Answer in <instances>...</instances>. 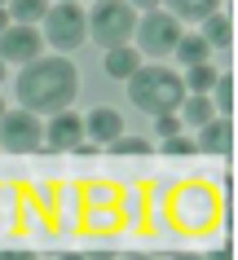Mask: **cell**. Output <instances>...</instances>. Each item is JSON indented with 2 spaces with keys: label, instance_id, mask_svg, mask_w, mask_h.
<instances>
[{
  "label": "cell",
  "instance_id": "cell-1",
  "mask_svg": "<svg viewBox=\"0 0 238 260\" xmlns=\"http://www.w3.org/2000/svg\"><path fill=\"white\" fill-rule=\"evenodd\" d=\"M80 93V71L66 57H31L18 75V102L36 115H57Z\"/></svg>",
  "mask_w": 238,
  "mask_h": 260
},
{
  "label": "cell",
  "instance_id": "cell-2",
  "mask_svg": "<svg viewBox=\"0 0 238 260\" xmlns=\"http://www.w3.org/2000/svg\"><path fill=\"white\" fill-rule=\"evenodd\" d=\"M128 97H132V106L141 110V115H168V110L181 106L185 97V84L177 71L168 67H137L132 75H128Z\"/></svg>",
  "mask_w": 238,
  "mask_h": 260
},
{
  "label": "cell",
  "instance_id": "cell-3",
  "mask_svg": "<svg viewBox=\"0 0 238 260\" xmlns=\"http://www.w3.org/2000/svg\"><path fill=\"white\" fill-rule=\"evenodd\" d=\"M40 22H44L40 36L53 44L57 53H71V49H80L88 40V14L80 9V0H57V5H49Z\"/></svg>",
  "mask_w": 238,
  "mask_h": 260
},
{
  "label": "cell",
  "instance_id": "cell-4",
  "mask_svg": "<svg viewBox=\"0 0 238 260\" xmlns=\"http://www.w3.org/2000/svg\"><path fill=\"white\" fill-rule=\"evenodd\" d=\"M132 27H137V9L128 0H93V14H88V36L101 44V49H115V44L132 40Z\"/></svg>",
  "mask_w": 238,
  "mask_h": 260
},
{
  "label": "cell",
  "instance_id": "cell-5",
  "mask_svg": "<svg viewBox=\"0 0 238 260\" xmlns=\"http://www.w3.org/2000/svg\"><path fill=\"white\" fill-rule=\"evenodd\" d=\"M181 18L177 14H163V9H146V18H137V27H132V36H137V49L150 57H168L172 49H177V40H181Z\"/></svg>",
  "mask_w": 238,
  "mask_h": 260
},
{
  "label": "cell",
  "instance_id": "cell-6",
  "mask_svg": "<svg viewBox=\"0 0 238 260\" xmlns=\"http://www.w3.org/2000/svg\"><path fill=\"white\" fill-rule=\"evenodd\" d=\"M44 146V123L36 110L18 106V110H5L0 115V150L9 154H31Z\"/></svg>",
  "mask_w": 238,
  "mask_h": 260
},
{
  "label": "cell",
  "instance_id": "cell-7",
  "mask_svg": "<svg viewBox=\"0 0 238 260\" xmlns=\"http://www.w3.org/2000/svg\"><path fill=\"white\" fill-rule=\"evenodd\" d=\"M40 49H44V36L31 22H9L0 31V57L5 62H31V57H40Z\"/></svg>",
  "mask_w": 238,
  "mask_h": 260
},
{
  "label": "cell",
  "instance_id": "cell-8",
  "mask_svg": "<svg viewBox=\"0 0 238 260\" xmlns=\"http://www.w3.org/2000/svg\"><path fill=\"white\" fill-rule=\"evenodd\" d=\"M80 141H84V119L71 115V106L57 110L53 119H49V128H44V146H53V150H75Z\"/></svg>",
  "mask_w": 238,
  "mask_h": 260
},
{
  "label": "cell",
  "instance_id": "cell-9",
  "mask_svg": "<svg viewBox=\"0 0 238 260\" xmlns=\"http://www.w3.org/2000/svg\"><path fill=\"white\" fill-rule=\"evenodd\" d=\"M119 133H124V115H119V110H111V106H97V110L84 119V137H88V141H97V146L115 141Z\"/></svg>",
  "mask_w": 238,
  "mask_h": 260
},
{
  "label": "cell",
  "instance_id": "cell-10",
  "mask_svg": "<svg viewBox=\"0 0 238 260\" xmlns=\"http://www.w3.org/2000/svg\"><path fill=\"white\" fill-rule=\"evenodd\" d=\"M194 150H203V154H229V115H212L208 123H198Z\"/></svg>",
  "mask_w": 238,
  "mask_h": 260
},
{
  "label": "cell",
  "instance_id": "cell-11",
  "mask_svg": "<svg viewBox=\"0 0 238 260\" xmlns=\"http://www.w3.org/2000/svg\"><path fill=\"white\" fill-rule=\"evenodd\" d=\"M212 115H216V106H212L208 93H185L181 97V128H198V123H208Z\"/></svg>",
  "mask_w": 238,
  "mask_h": 260
},
{
  "label": "cell",
  "instance_id": "cell-12",
  "mask_svg": "<svg viewBox=\"0 0 238 260\" xmlns=\"http://www.w3.org/2000/svg\"><path fill=\"white\" fill-rule=\"evenodd\" d=\"M137 67H141L137 49H128V44H115V49H106V75H111V80H128Z\"/></svg>",
  "mask_w": 238,
  "mask_h": 260
},
{
  "label": "cell",
  "instance_id": "cell-13",
  "mask_svg": "<svg viewBox=\"0 0 238 260\" xmlns=\"http://www.w3.org/2000/svg\"><path fill=\"white\" fill-rule=\"evenodd\" d=\"M208 53H212V44L203 40V31H194V36H185V31H181V40H177V49H172V57H181L185 67L208 62Z\"/></svg>",
  "mask_w": 238,
  "mask_h": 260
},
{
  "label": "cell",
  "instance_id": "cell-14",
  "mask_svg": "<svg viewBox=\"0 0 238 260\" xmlns=\"http://www.w3.org/2000/svg\"><path fill=\"white\" fill-rule=\"evenodd\" d=\"M203 40L212 44V49H229V40H234V31H229V14H208L203 18Z\"/></svg>",
  "mask_w": 238,
  "mask_h": 260
},
{
  "label": "cell",
  "instance_id": "cell-15",
  "mask_svg": "<svg viewBox=\"0 0 238 260\" xmlns=\"http://www.w3.org/2000/svg\"><path fill=\"white\" fill-rule=\"evenodd\" d=\"M221 0H168V14H177L181 22H203L208 14H216Z\"/></svg>",
  "mask_w": 238,
  "mask_h": 260
},
{
  "label": "cell",
  "instance_id": "cell-16",
  "mask_svg": "<svg viewBox=\"0 0 238 260\" xmlns=\"http://www.w3.org/2000/svg\"><path fill=\"white\" fill-rule=\"evenodd\" d=\"M5 9H9V22H40L49 0H9Z\"/></svg>",
  "mask_w": 238,
  "mask_h": 260
},
{
  "label": "cell",
  "instance_id": "cell-17",
  "mask_svg": "<svg viewBox=\"0 0 238 260\" xmlns=\"http://www.w3.org/2000/svg\"><path fill=\"white\" fill-rule=\"evenodd\" d=\"M185 93H208V88H212V84H216V71H212L208 67V62H194V67H190V71H185Z\"/></svg>",
  "mask_w": 238,
  "mask_h": 260
},
{
  "label": "cell",
  "instance_id": "cell-18",
  "mask_svg": "<svg viewBox=\"0 0 238 260\" xmlns=\"http://www.w3.org/2000/svg\"><path fill=\"white\" fill-rule=\"evenodd\" d=\"M208 93H216V97H212L216 115H229V106H234V84H229V75H225V71H216V84H212Z\"/></svg>",
  "mask_w": 238,
  "mask_h": 260
},
{
  "label": "cell",
  "instance_id": "cell-19",
  "mask_svg": "<svg viewBox=\"0 0 238 260\" xmlns=\"http://www.w3.org/2000/svg\"><path fill=\"white\" fill-rule=\"evenodd\" d=\"M106 146H111L115 154H146V150H150V141H146V137H128V133H119V137L106 141Z\"/></svg>",
  "mask_w": 238,
  "mask_h": 260
},
{
  "label": "cell",
  "instance_id": "cell-20",
  "mask_svg": "<svg viewBox=\"0 0 238 260\" xmlns=\"http://www.w3.org/2000/svg\"><path fill=\"white\" fill-rule=\"evenodd\" d=\"M163 154H194V137H185L181 128L163 137Z\"/></svg>",
  "mask_w": 238,
  "mask_h": 260
},
{
  "label": "cell",
  "instance_id": "cell-21",
  "mask_svg": "<svg viewBox=\"0 0 238 260\" xmlns=\"http://www.w3.org/2000/svg\"><path fill=\"white\" fill-rule=\"evenodd\" d=\"M154 128H159V137H168V133H177V128H181V119H177V115H154Z\"/></svg>",
  "mask_w": 238,
  "mask_h": 260
},
{
  "label": "cell",
  "instance_id": "cell-22",
  "mask_svg": "<svg viewBox=\"0 0 238 260\" xmlns=\"http://www.w3.org/2000/svg\"><path fill=\"white\" fill-rule=\"evenodd\" d=\"M128 5H132V9H141V14H146V9H159V5H163V0H128Z\"/></svg>",
  "mask_w": 238,
  "mask_h": 260
},
{
  "label": "cell",
  "instance_id": "cell-23",
  "mask_svg": "<svg viewBox=\"0 0 238 260\" xmlns=\"http://www.w3.org/2000/svg\"><path fill=\"white\" fill-rule=\"evenodd\" d=\"M9 27V9H5V5H0V31Z\"/></svg>",
  "mask_w": 238,
  "mask_h": 260
},
{
  "label": "cell",
  "instance_id": "cell-24",
  "mask_svg": "<svg viewBox=\"0 0 238 260\" xmlns=\"http://www.w3.org/2000/svg\"><path fill=\"white\" fill-rule=\"evenodd\" d=\"M5 67H9V62H5V57H0V84H5Z\"/></svg>",
  "mask_w": 238,
  "mask_h": 260
},
{
  "label": "cell",
  "instance_id": "cell-25",
  "mask_svg": "<svg viewBox=\"0 0 238 260\" xmlns=\"http://www.w3.org/2000/svg\"><path fill=\"white\" fill-rule=\"evenodd\" d=\"M0 115H5V102H0Z\"/></svg>",
  "mask_w": 238,
  "mask_h": 260
},
{
  "label": "cell",
  "instance_id": "cell-26",
  "mask_svg": "<svg viewBox=\"0 0 238 260\" xmlns=\"http://www.w3.org/2000/svg\"><path fill=\"white\" fill-rule=\"evenodd\" d=\"M0 5H9V0H0Z\"/></svg>",
  "mask_w": 238,
  "mask_h": 260
}]
</instances>
